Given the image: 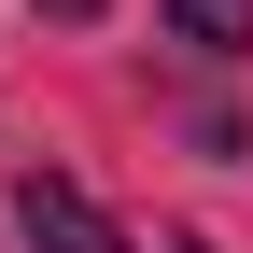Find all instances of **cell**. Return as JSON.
<instances>
[{
  "mask_svg": "<svg viewBox=\"0 0 253 253\" xmlns=\"http://www.w3.org/2000/svg\"><path fill=\"white\" fill-rule=\"evenodd\" d=\"M14 225H28V253H141L71 169H28V183H14Z\"/></svg>",
  "mask_w": 253,
  "mask_h": 253,
  "instance_id": "cell-1",
  "label": "cell"
},
{
  "mask_svg": "<svg viewBox=\"0 0 253 253\" xmlns=\"http://www.w3.org/2000/svg\"><path fill=\"white\" fill-rule=\"evenodd\" d=\"M169 14V42H197V56H253V0H155Z\"/></svg>",
  "mask_w": 253,
  "mask_h": 253,
  "instance_id": "cell-2",
  "label": "cell"
},
{
  "mask_svg": "<svg viewBox=\"0 0 253 253\" xmlns=\"http://www.w3.org/2000/svg\"><path fill=\"white\" fill-rule=\"evenodd\" d=\"M42 14H56V28H84V14H113V0H42Z\"/></svg>",
  "mask_w": 253,
  "mask_h": 253,
  "instance_id": "cell-3",
  "label": "cell"
},
{
  "mask_svg": "<svg viewBox=\"0 0 253 253\" xmlns=\"http://www.w3.org/2000/svg\"><path fill=\"white\" fill-rule=\"evenodd\" d=\"M169 253H211V239H169Z\"/></svg>",
  "mask_w": 253,
  "mask_h": 253,
  "instance_id": "cell-4",
  "label": "cell"
}]
</instances>
